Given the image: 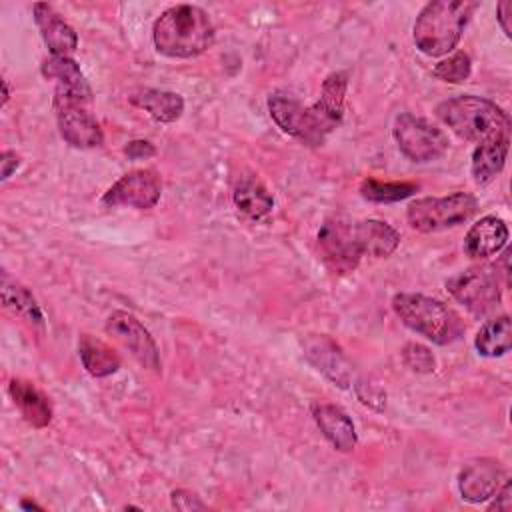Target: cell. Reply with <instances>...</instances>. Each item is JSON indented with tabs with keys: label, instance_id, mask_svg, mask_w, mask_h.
I'll return each mask as SVG.
<instances>
[{
	"label": "cell",
	"instance_id": "6da1fadb",
	"mask_svg": "<svg viewBox=\"0 0 512 512\" xmlns=\"http://www.w3.org/2000/svg\"><path fill=\"white\" fill-rule=\"evenodd\" d=\"M348 88L346 72H332L322 82L320 98L312 106H302L286 94L268 98V112L278 128L306 146H322L332 130L342 124Z\"/></svg>",
	"mask_w": 512,
	"mask_h": 512
},
{
	"label": "cell",
	"instance_id": "7a4b0ae2",
	"mask_svg": "<svg viewBox=\"0 0 512 512\" xmlns=\"http://www.w3.org/2000/svg\"><path fill=\"white\" fill-rule=\"evenodd\" d=\"M154 46L168 58H194L214 42V24L206 10L176 4L160 14L152 28Z\"/></svg>",
	"mask_w": 512,
	"mask_h": 512
},
{
	"label": "cell",
	"instance_id": "3957f363",
	"mask_svg": "<svg viewBox=\"0 0 512 512\" xmlns=\"http://www.w3.org/2000/svg\"><path fill=\"white\" fill-rule=\"evenodd\" d=\"M436 116L460 138L470 142H484L492 138L510 136L508 114L492 100L460 94L438 104Z\"/></svg>",
	"mask_w": 512,
	"mask_h": 512
},
{
	"label": "cell",
	"instance_id": "277c9868",
	"mask_svg": "<svg viewBox=\"0 0 512 512\" xmlns=\"http://www.w3.org/2000/svg\"><path fill=\"white\" fill-rule=\"evenodd\" d=\"M478 4L470 0L428 2L414 22V44L426 56H442L456 48L468 18Z\"/></svg>",
	"mask_w": 512,
	"mask_h": 512
},
{
	"label": "cell",
	"instance_id": "5b68a950",
	"mask_svg": "<svg viewBox=\"0 0 512 512\" xmlns=\"http://www.w3.org/2000/svg\"><path fill=\"white\" fill-rule=\"evenodd\" d=\"M392 308L410 330L438 346L452 344L464 334L460 316L438 298L402 292L392 298Z\"/></svg>",
	"mask_w": 512,
	"mask_h": 512
},
{
	"label": "cell",
	"instance_id": "8992f818",
	"mask_svg": "<svg viewBox=\"0 0 512 512\" xmlns=\"http://www.w3.org/2000/svg\"><path fill=\"white\" fill-rule=\"evenodd\" d=\"M478 212V200L468 192H454L442 198H420L408 204V224L424 234L442 232L468 222Z\"/></svg>",
	"mask_w": 512,
	"mask_h": 512
},
{
	"label": "cell",
	"instance_id": "52a82bcc",
	"mask_svg": "<svg viewBox=\"0 0 512 512\" xmlns=\"http://www.w3.org/2000/svg\"><path fill=\"white\" fill-rule=\"evenodd\" d=\"M92 98L54 88V110L60 136L74 148H98L104 144V132L88 106Z\"/></svg>",
	"mask_w": 512,
	"mask_h": 512
},
{
	"label": "cell",
	"instance_id": "ba28073f",
	"mask_svg": "<svg viewBox=\"0 0 512 512\" xmlns=\"http://www.w3.org/2000/svg\"><path fill=\"white\" fill-rule=\"evenodd\" d=\"M446 290L466 310L476 316H486L500 304V284L496 268L472 266L446 280Z\"/></svg>",
	"mask_w": 512,
	"mask_h": 512
},
{
	"label": "cell",
	"instance_id": "9c48e42d",
	"mask_svg": "<svg viewBox=\"0 0 512 512\" xmlns=\"http://www.w3.org/2000/svg\"><path fill=\"white\" fill-rule=\"evenodd\" d=\"M392 136L400 152L412 162H430L446 154L448 136L426 118L402 112L394 120Z\"/></svg>",
	"mask_w": 512,
	"mask_h": 512
},
{
	"label": "cell",
	"instance_id": "30bf717a",
	"mask_svg": "<svg viewBox=\"0 0 512 512\" xmlns=\"http://www.w3.org/2000/svg\"><path fill=\"white\" fill-rule=\"evenodd\" d=\"M318 252L326 268L334 274H348L356 270L362 254L354 240L352 220L346 216H332L324 220L318 230Z\"/></svg>",
	"mask_w": 512,
	"mask_h": 512
},
{
	"label": "cell",
	"instance_id": "8fae6325",
	"mask_svg": "<svg viewBox=\"0 0 512 512\" xmlns=\"http://www.w3.org/2000/svg\"><path fill=\"white\" fill-rule=\"evenodd\" d=\"M106 332L116 338L146 370L160 374V354L144 324L130 312L116 310L106 320Z\"/></svg>",
	"mask_w": 512,
	"mask_h": 512
},
{
	"label": "cell",
	"instance_id": "7c38bea8",
	"mask_svg": "<svg viewBox=\"0 0 512 512\" xmlns=\"http://www.w3.org/2000/svg\"><path fill=\"white\" fill-rule=\"evenodd\" d=\"M160 194L162 184L154 170H132L104 192L102 204L108 208L132 206L138 210H150L158 204Z\"/></svg>",
	"mask_w": 512,
	"mask_h": 512
},
{
	"label": "cell",
	"instance_id": "4fadbf2b",
	"mask_svg": "<svg viewBox=\"0 0 512 512\" xmlns=\"http://www.w3.org/2000/svg\"><path fill=\"white\" fill-rule=\"evenodd\" d=\"M506 480L498 460L478 458L468 462L458 474V490L466 502L480 504L492 498Z\"/></svg>",
	"mask_w": 512,
	"mask_h": 512
},
{
	"label": "cell",
	"instance_id": "5bb4252c",
	"mask_svg": "<svg viewBox=\"0 0 512 512\" xmlns=\"http://www.w3.org/2000/svg\"><path fill=\"white\" fill-rule=\"evenodd\" d=\"M508 244V226L498 216H482L464 238V252L474 260H486Z\"/></svg>",
	"mask_w": 512,
	"mask_h": 512
},
{
	"label": "cell",
	"instance_id": "9a60e30c",
	"mask_svg": "<svg viewBox=\"0 0 512 512\" xmlns=\"http://www.w3.org/2000/svg\"><path fill=\"white\" fill-rule=\"evenodd\" d=\"M34 20L52 56H70L78 48V34L48 4H34Z\"/></svg>",
	"mask_w": 512,
	"mask_h": 512
},
{
	"label": "cell",
	"instance_id": "2e32d148",
	"mask_svg": "<svg viewBox=\"0 0 512 512\" xmlns=\"http://www.w3.org/2000/svg\"><path fill=\"white\" fill-rule=\"evenodd\" d=\"M352 232L362 256L386 258L400 244L398 230L382 220H352Z\"/></svg>",
	"mask_w": 512,
	"mask_h": 512
},
{
	"label": "cell",
	"instance_id": "e0dca14e",
	"mask_svg": "<svg viewBox=\"0 0 512 512\" xmlns=\"http://www.w3.org/2000/svg\"><path fill=\"white\" fill-rule=\"evenodd\" d=\"M304 350H306L304 354L308 356V360L326 378H330L340 388H348L350 386V380H352L350 366H348L344 354L340 352V348L330 338H326V336H312V338L306 340Z\"/></svg>",
	"mask_w": 512,
	"mask_h": 512
},
{
	"label": "cell",
	"instance_id": "ac0fdd59",
	"mask_svg": "<svg viewBox=\"0 0 512 512\" xmlns=\"http://www.w3.org/2000/svg\"><path fill=\"white\" fill-rule=\"evenodd\" d=\"M312 416L324 438L340 452H350L356 446V428L352 418L334 404H314Z\"/></svg>",
	"mask_w": 512,
	"mask_h": 512
},
{
	"label": "cell",
	"instance_id": "d6986e66",
	"mask_svg": "<svg viewBox=\"0 0 512 512\" xmlns=\"http://www.w3.org/2000/svg\"><path fill=\"white\" fill-rule=\"evenodd\" d=\"M8 392L24 416L28 424L34 428H44L52 420V406L42 390L34 386V382L22 380V378H12L8 384Z\"/></svg>",
	"mask_w": 512,
	"mask_h": 512
},
{
	"label": "cell",
	"instance_id": "ffe728a7",
	"mask_svg": "<svg viewBox=\"0 0 512 512\" xmlns=\"http://www.w3.org/2000/svg\"><path fill=\"white\" fill-rule=\"evenodd\" d=\"M508 142L510 136L506 138H492L480 142L474 152H472V162H470V172L476 184H488L494 176L500 174L506 162L508 154Z\"/></svg>",
	"mask_w": 512,
	"mask_h": 512
},
{
	"label": "cell",
	"instance_id": "44dd1931",
	"mask_svg": "<svg viewBox=\"0 0 512 512\" xmlns=\"http://www.w3.org/2000/svg\"><path fill=\"white\" fill-rule=\"evenodd\" d=\"M130 102L146 110L158 122H174L184 112V100L180 94L158 88H142L130 96Z\"/></svg>",
	"mask_w": 512,
	"mask_h": 512
},
{
	"label": "cell",
	"instance_id": "7402d4cb",
	"mask_svg": "<svg viewBox=\"0 0 512 512\" xmlns=\"http://www.w3.org/2000/svg\"><path fill=\"white\" fill-rule=\"evenodd\" d=\"M474 346L480 356L498 358L510 352L512 348V322L510 316L502 314L482 324L474 338Z\"/></svg>",
	"mask_w": 512,
	"mask_h": 512
},
{
	"label": "cell",
	"instance_id": "603a6c76",
	"mask_svg": "<svg viewBox=\"0 0 512 512\" xmlns=\"http://www.w3.org/2000/svg\"><path fill=\"white\" fill-rule=\"evenodd\" d=\"M78 354H80V360H82L86 372L96 378L110 376L120 368L118 354L106 342H102L90 334L80 336Z\"/></svg>",
	"mask_w": 512,
	"mask_h": 512
},
{
	"label": "cell",
	"instance_id": "cb8c5ba5",
	"mask_svg": "<svg viewBox=\"0 0 512 512\" xmlns=\"http://www.w3.org/2000/svg\"><path fill=\"white\" fill-rule=\"evenodd\" d=\"M42 74L48 80H56V86H60L64 90L92 98V88H90L84 72L76 64V60H72L70 56L46 58L42 62Z\"/></svg>",
	"mask_w": 512,
	"mask_h": 512
},
{
	"label": "cell",
	"instance_id": "d4e9b609",
	"mask_svg": "<svg viewBox=\"0 0 512 512\" xmlns=\"http://www.w3.org/2000/svg\"><path fill=\"white\" fill-rule=\"evenodd\" d=\"M232 200H234V206L250 218H262L274 206V198L268 192V188L260 180L250 176L238 180L232 192Z\"/></svg>",
	"mask_w": 512,
	"mask_h": 512
},
{
	"label": "cell",
	"instance_id": "484cf974",
	"mask_svg": "<svg viewBox=\"0 0 512 512\" xmlns=\"http://www.w3.org/2000/svg\"><path fill=\"white\" fill-rule=\"evenodd\" d=\"M2 302L6 308L26 318L28 322L42 324V310L32 292L26 286L10 280L8 274H2Z\"/></svg>",
	"mask_w": 512,
	"mask_h": 512
},
{
	"label": "cell",
	"instance_id": "4316f807",
	"mask_svg": "<svg viewBox=\"0 0 512 512\" xmlns=\"http://www.w3.org/2000/svg\"><path fill=\"white\" fill-rule=\"evenodd\" d=\"M416 190H418V184L414 182H382L376 178H366L360 184L362 198L370 202H380V204L404 200L412 196Z\"/></svg>",
	"mask_w": 512,
	"mask_h": 512
},
{
	"label": "cell",
	"instance_id": "83f0119b",
	"mask_svg": "<svg viewBox=\"0 0 512 512\" xmlns=\"http://www.w3.org/2000/svg\"><path fill=\"white\" fill-rule=\"evenodd\" d=\"M470 72H472V62H470V56L466 52H454L446 60H440L432 70V74L438 80H444V82H450V84L466 82Z\"/></svg>",
	"mask_w": 512,
	"mask_h": 512
},
{
	"label": "cell",
	"instance_id": "f1b7e54d",
	"mask_svg": "<svg viewBox=\"0 0 512 512\" xmlns=\"http://www.w3.org/2000/svg\"><path fill=\"white\" fill-rule=\"evenodd\" d=\"M402 360L404 364L414 370V372H420V374H428V372H434V366H436V360H434V354L422 346V344H416V342H410L404 346L402 350Z\"/></svg>",
	"mask_w": 512,
	"mask_h": 512
},
{
	"label": "cell",
	"instance_id": "f546056e",
	"mask_svg": "<svg viewBox=\"0 0 512 512\" xmlns=\"http://www.w3.org/2000/svg\"><path fill=\"white\" fill-rule=\"evenodd\" d=\"M356 396L362 404L374 408V410H382L386 406V394L374 386V384H366V382H358L356 384Z\"/></svg>",
	"mask_w": 512,
	"mask_h": 512
},
{
	"label": "cell",
	"instance_id": "4dcf8cb0",
	"mask_svg": "<svg viewBox=\"0 0 512 512\" xmlns=\"http://www.w3.org/2000/svg\"><path fill=\"white\" fill-rule=\"evenodd\" d=\"M170 500H172V506L176 510H184V512H190V510H204L206 504L190 490H184V488H178V490H172L170 494Z\"/></svg>",
	"mask_w": 512,
	"mask_h": 512
},
{
	"label": "cell",
	"instance_id": "1f68e13d",
	"mask_svg": "<svg viewBox=\"0 0 512 512\" xmlns=\"http://www.w3.org/2000/svg\"><path fill=\"white\" fill-rule=\"evenodd\" d=\"M126 156L132 160H142V158H150L156 154V148L148 142V140H132L128 142V146L124 148Z\"/></svg>",
	"mask_w": 512,
	"mask_h": 512
},
{
	"label": "cell",
	"instance_id": "d6a6232c",
	"mask_svg": "<svg viewBox=\"0 0 512 512\" xmlns=\"http://www.w3.org/2000/svg\"><path fill=\"white\" fill-rule=\"evenodd\" d=\"M496 500L490 504V510H510L512 508V496H510V480H504L498 492L494 494Z\"/></svg>",
	"mask_w": 512,
	"mask_h": 512
},
{
	"label": "cell",
	"instance_id": "836d02e7",
	"mask_svg": "<svg viewBox=\"0 0 512 512\" xmlns=\"http://www.w3.org/2000/svg\"><path fill=\"white\" fill-rule=\"evenodd\" d=\"M510 14H512V2L510 0H502V2H498V8H496V20H498V24H500V28H502V32L510 38Z\"/></svg>",
	"mask_w": 512,
	"mask_h": 512
},
{
	"label": "cell",
	"instance_id": "e575fe53",
	"mask_svg": "<svg viewBox=\"0 0 512 512\" xmlns=\"http://www.w3.org/2000/svg\"><path fill=\"white\" fill-rule=\"evenodd\" d=\"M0 164H2V180H8L10 176H12V172L18 168V164H20V156L16 154V152H12V150H4L2 152V156H0Z\"/></svg>",
	"mask_w": 512,
	"mask_h": 512
},
{
	"label": "cell",
	"instance_id": "d590c367",
	"mask_svg": "<svg viewBox=\"0 0 512 512\" xmlns=\"http://www.w3.org/2000/svg\"><path fill=\"white\" fill-rule=\"evenodd\" d=\"M10 98V88H8V82L2 80V104H6Z\"/></svg>",
	"mask_w": 512,
	"mask_h": 512
},
{
	"label": "cell",
	"instance_id": "8d00e7d4",
	"mask_svg": "<svg viewBox=\"0 0 512 512\" xmlns=\"http://www.w3.org/2000/svg\"><path fill=\"white\" fill-rule=\"evenodd\" d=\"M20 506H22L24 510H32V508H36V510H42V506H38L36 502H28V500H22V502H20Z\"/></svg>",
	"mask_w": 512,
	"mask_h": 512
}]
</instances>
